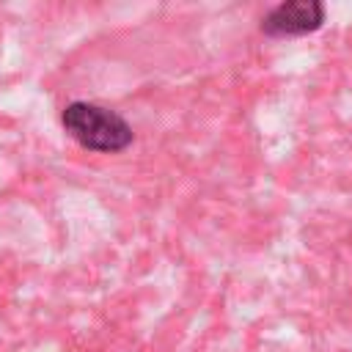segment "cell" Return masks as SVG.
Listing matches in <instances>:
<instances>
[{
  "mask_svg": "<svg viewBox=\"0 0 352 352\" xmlns=\"http://www.w3.org/2000/svg\"><path fill=\"white\" fill-rule=\"evenodd\" d=\"M63 129L82 146L91 151H102V154H116L124 151L135 132L129 126V121L124 116H118L110 107H102L96 102H69L60 113Z\"/></svg>",
  "mask_w": 352,
  "mask_h": 352,
  "instance_id": "obj_1",
  "label": "cell"
},
{
  "mask_svg": "<svg viewBox=\"0 0 352 352\" xmlns=\"http://www.w3.org/2000/svg\"><path fill=\"white\" fill-rule=\"evenodd\" d=\"M322 22H324V6L319 0H283L261 16V33L275 38L305 36L319 30Z\"/></svg>",
  "mask_w": 352,
  "mask_h": 352,
  "instance_id": "obj_2",
  "label": "cell"
}]
</instances>
